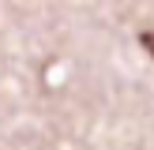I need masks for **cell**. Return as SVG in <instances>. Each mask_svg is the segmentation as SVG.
<instances>
[{
  "mask_svg": "<svg viewBox=\"0 0 154 150\" xmlns=\"http://www.w3.org/2000/svg\"><path fill=\"white\" fill-rule=\"evenodd\" d=\"M139 41H143V45H147V52H150V56H154V30H143V34H139Z\"/></svg>",
  "mask_w": 154,
  "mask_h": 150,
  "instance_id": "6da1fadb",
  "label": "cell"
}]
</instances>
